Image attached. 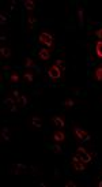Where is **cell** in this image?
<instances>
[{
  "label": "cell",
  "mask_w": 102,
  "mask_h": 187,
  "mask_svg": "<svg viewBox=\"0 0 102 187\" xmlns=\"http://www.w3.org/2000/svg\"><path fill=\"white\" fill-rule=\"evenodd\" d=\"M30 126L33 127V129H41L42 127V120L40 116H33V118L30 119Z\"/></svg>",
  "instance_id": "9"
},
{
  "label": "cell",
  "mask_w": 102,
  "mask_h": 187,
  "mask_svg": "<svg viewBox=\"0 0 102 187\" xmlns=\"http://www.w3.org/2000/svg\"><path fill=\"white\" fill-rule=\"evenodd\" d=\"M52 138H53L55 142H64V139H65V134H64L61 130H56V131L53 132Z\"/></svg>",
  "instance_id": "8"
},
{
  "label": "cell",
  "mask_w": 102,
  "mask_h": 187,
  "mask_svg": "<svg viewBox=\"0 0 102 187\" xmlns=\"http://www.w3.org/2000/svg\"><path fill=\"white\" fill-rule=\"evenodd\" d=\"M72 132H74L75 138H76L78 141H87L88 138H90V135H88V132L86 131V130L80 129V127H78V126H75V127H74Z\"/></svg>",
  "instance_id": "3"
},
{
  "label": "cell",
  "mask_w": 102,
  "mask_h": 187,
  "mask_svg": "<svg viewBox=\"0 0 102 187\" xmlns=\"http://www.w3.org/2000/svg\"><path fill=\"white\" fill-rule=\"evenodd\" d=\"M50 120H52V123L55 124L59 130H63L64 127H65V119H64V116H61V115L52 116V119H50Z\"/></svg>",
  "instance_id": "5"
},
{
  "label": "cell",
  "mask_w": 102,
  "mask_h": 187,
  "mask_svg": "<svg viewBox=\"0 0 102 187\" xmlns=\"http://www.w3.org/2000/svg\"><path fill=\"white\" fill-rule=\"evenodd\" d=\"M6 22H7V18L4 17V14H0V23H2V25H4Z\"/></svg>",
  "instance_id": "24"
},
{
  "label": "cell",
  "mask_w": 102,
  "mask_h": 187,
  "mask_svg": "<svg viewBox=\"0 0 102 187\" xmlns=\"http://www.w3.org/2000/svg\"><path fill=\"white\" fill-rule=\"evenodd\" d=\"M63 105L65 108H72L75 105V101L72 99H67V100H64V101H63Z\"/></svg>",
  "instance_id": "21"
},
{
  "label": "cell",
  "mask_w": 102,
  "mask_h": 187,
  "mask_svg": "<svg viewBox=\"0 0 102 187\" xmlns=\"http://www.w3.org/2000/svg\"><path fill=\"white\" fill-rule=\"evenodd\" d=\"M55 64H56V66L59 67V68L61 70V71H64V70H65V62H64L63 59H57Z\"/></svg>",
  "instance_id": "20"
},
{
  "label": "cell",
  "mask_w": 102,
  "mask_h": 187,
  "mask_svg": "<svg viewBox=\"0 0 102 187\" xmlns=\"http://www.w3.org/2000/svg\"><path fill=\"white\" fill-rule=\"evenodd\" d=\"M38 41L41 42L42 45H45V48H48V49L52 52L53 47H55V40H53L52 34L48 33V32H42V33H40V36H38Z\"/></svg>",
  "instance_id": "1"
},
{
  "label": "cell",
  "mask_w": 102,
  "mask_h": 187,
  "mask_svg": "<svg viewBox=\"0 0 102 187\" xmlns=\"http://www.w3.org/2000/svg\"><path fill=\"white\" fill-rule=\"evenodd\" d=\"M38 58L41 59V60H49L50 59V51L48 49V48H42V49H40L38 52Z\"/></svg>",
  "instance_id": "10"
},
{
  "label": "cell",
  "mask_w": 102,
  "mask_h": 187,
  "mask_svg": "<svg viewBox=\"0 0 102 187\" xmlns=\"http://www.w3.org/2000/svg\"><path fill=\"white\" fill-rule=\"evenodd\" d=\"M95 53H97L98 58L102 59V41H98L95 44Z\"/></svg>",
  "instance_id": "16"
},
{
  "label": "cell",
  "mask_w": 102,
  "mask_h": 187,
  "mask_svg": "<svg viewBox=\"0 0 102 187\" xmlns=\"http://www.w3.org/2000/svg\"><path fill=\"white\" fill-rule=\"evenodd\" d=\"M95 34H97V37H98V38H99V40H101V41H102V28H101V29H98Z\"/></svg>",
  "instance_id": "25"
},
{
  "label": "cell",
  "mask_w": 102,
  "mask_h": 187,
  "mask_svg": "<svg viewBox=\"0 0 102 187\" xmlns=\"http://www.w3.org/2000/svg\"><path fill=\"white\" fill-rule=\"evenodd\" d=\"M71 167L76 173H82L83 171H86V164L83 161H80V160H72Z\"/></svg>",
  "instance_id": "6"
},
{
  "label": "cell",
  "mask_w": 102,
  "mask_h": 187,
  "mask_svg": "<svg viewBox=\"0 0 102 187\" xmlns=\"http://www.w3.org/2000/svg\"><path fill=\"white\" fill-rule=\"evenodd\" d=\"M26 22H27V32H33V29L36 28V25H37V18L34 17L33 14H29Z\"/></svg>",
  "instance_id": "7"
},
{
  "label": "cell",
  "mask_w": 102,
  "mask_h": 187,
  "mask_svg": "<svg viewBox=\"0 0 102 187\" xmlns=\"http://www.w3.org/2000/svg\"><path fill=\"white\" fill-rule=\"evenodd\" d=\"M65 186H67V187H69V186H71V187H75V186H76V183H75V182H72V180H68V182L65 183Z\"/></svg>",
  "instance_id": "26"
},
{
  "label": "cell",
  "mask_w": 102,
  "mask_h": 187,
  "mask_svg": "<svg viewBox=\"0 0 102 187\" xmlns=\"http://www.w3.org/2000/svg\"><path fill=\"white\" fill-rule=\"evenodd\" d=\"M10 82H11V83H18V82H19V74H18V72H11Z\"/></svg>",
  "instance_id": "18"
},
{
  "label": "cell",
  "mask_w": 102,
  "mask_h": 187,
  "mask_svg": "<svg viewBox=\"0 0 102 187\" xmlns=\"http://www.w3.org/2000/svg\"><path fill=\"white\" fill-rule=\"evenodd\" d=\"M23 6H25V8L27 10V11H33L34 8H36V3H34L33 0H25V3H23Z\"/></svg>",
  "instance_id": "14"
},
{
  "label": "cell",
  "mask_w": 102,
  "mask_h": 187,
  "mask_svg": "<svg viewBox=\"0 0 102 187\" xmlns=\"http://www.w3.org/2000/svg\"><path fill=\"white\" fill-rule=\"evenodd\" d=\"M2 139L3 141H10V135H8V127H4L2 130Z\"/></svg>",
  "instance_id": "17"
},
{
  "label": "cell",
  "mask_w": 102,
  "mask_h": 187,
  "mask_svg": "<svg viewBox=\"0 0 102 187\" xmlns=\"http://www.w3.org/2000/svg\"><path fill=\"white\" fill-rule=\"evenodd\" d=\"M93 77H94V79H95V81L102 82V66H98L95 70H94Z\"/></svg>",
  "instance_id": "11"
},
{
  "label": "cell",
  "mask_w": 102,
  "mask_h": 187,
  "mask_svg": "<svg viewBox=\"0 0 102 187\" xmlns=\"http://www.w3.org/2000/svg\"><path fill=\"white\" fill-rule=\"evenodd\" d=\"M52 150L55 152V153H57V154H60L61 152H63V150H61V148H60V146H59V145H55V146H52Z\"/></svg>",
  "instance_id": "23"
},
{
  "label": "cell",
  "mask_w": 102,
  "mask_h": 187,
  "mask_svg": "<svg viewBox=\"0 0 102 187\" xmlns=\"http://www.w3.org/2000/svg\"><path fill=\"white\" fill-rule=\"evenodd\" d=\"M17 101H18V104H19L21 107H26V104H27L29 99H27V96H26V94H22V96H21L19 99L17 100Z\"/></svg>",
  "instance_id": "15"
},
{
  "label": "cell",
  "mask_w": 102,
  "mask_h": 187,
  "mask_svg": "<svg viewBox=\"0 0 102 187\" xmlns=\"http://www.w3.org/2000/svg\"><path fill=\"white\" fill-rule=\"evenodd\" d=\"M25 67L26 68H31V67H36V64H34V62H33V59H30V58H26L25 59Z\"/></svg>",
  "instance_id": "19"
},
{
  "label": "cell",
  "mask_w": 102,
  "mask_h": 187,
  "mask_svg": "<svg viewBox=\"0 0 102 187\" xmlns=\"http://www.w3.org/2000/svg\"><path fill=\"white\" fill-rule=\"evenodd\" d=\"M76 156L79 157V160H80V161H83L84 164H87V162L91 161V156L87 153V152H86L84 148H82V146L76 149Z\"/></svg>",
  "instance_id": "4"
},
{
  "label": "cell",
  "mask_w": 102,
  "mask_h": 187,
  "mask_svg": "<svg viewBox=\"0 0 102 187\" xmlns=\"http://www.w3.org/2000/svg\"><path fill=\"white\" fill-rule=\"evenodd\" d=\"M0 55L4 59H10L11 58V49L8 47H2L0 48Z\"/></svg>",
  "instance_id": "12"
},
{
  "label": "cell",
  "mask_w": 102,
  "mask_h": 187,
  "mask_svg": "<svg viewBox=\"0 0 102 187\" xmlns=\"http://www.w3.org/2000/svg\"><path fill=\"white\" fill-rule=\"evenodd\" d=\"M23 79H25L27 83H33V81H34V74L30 71V70H26V71L23 72Z\"/></svg>",
  "instance_id": "13"
},
{
  "label": "cell",
  "mask_w": 102,
  "mask_h": 187,
  "mask_svg": "<svg viewBox=\"0 0 102 187\" xmlns=\"http://www.w3.org/2000/svg\"><path fill=\"white\" fill-rule=\"evenodd\" d=\"M3 70H6V71H7V70H10V66H8V64H7V66H4Z\"/></svg>",
  "instance_id": "29"
},
{
  "label": "cell",
  "mask_w": 102,
  "mask_h": 187,
  "mask_svg": "<svg viewBox=\"0 0 102 187\" xmlns=\"http://www.w3.org/2000/svg\"><path fill=\"white\" fill-rule=\"evenodd\" d=\"M48 75H49V78L52 81H56V79H60V78H61L63 71H61V70L59 68L56 64H52V66L48 68Z\"/></svg>",
  "instance_id": "2"
},
{
  "label": "cell",
  "mask_w": 102,
  "mask_h": 187,
  "mask_svg": "<svg viewBox=\"0 0 102 187\" xmlns=\"http://www.w3.org/2000/svg\"><path fill=\"white\" fill-rule=\"evenodd\" d=\"M78 17H79V22L80 25H83V8L80 7L79 10H78Z\"/></svg>",
  "instance_id": "22"
},
{
  "label": "cell",
  "mask_w": 102,
  "mask_h": 187,
  "mask_svg": "<svg viewBox=\"0 0 102 187\" xmlns=\"http://www.w3.org/2000/svg\"><path fill=\"white\" fill-rule=\"evenodd\" d=\"M12 96H14L15 97V99H19V97H21V94H19V92H18V90H14V92H12Z\"/></svg>",
  "instance_id": "27"
},
{
  "label": "cell",
  "mask_w": 102,
  "mask_h": 187,
  "mask_svg": "<svg viewBox=\"0 0 102 187\" xmlns=\"http://www.w3.org/2000/svg\"><path fill=\"white\" fill-rule=\"evenodd\" d=\"M15 167L19 168V169H26V165H23V164H15Z\"/></svg>",
  "instance_id": "28"
}]
</instances>
